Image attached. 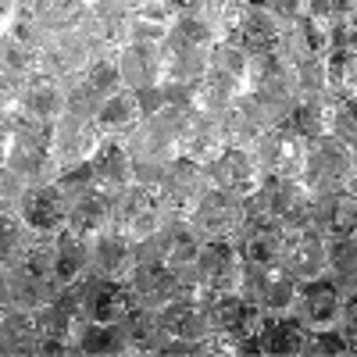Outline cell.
I'll use <instances>...</instances> for the list:
<instances>
[{"mask_svg": "<svg viewBox=\"0 0 357 357\" xmlns=\"http://www.w3.org/2000/svg\"><path fill=\"white\" fill-rule=\"evenodd\" d=\"M243 254L236 240H222V243H204L197 264L190 272H183V296H193V301L211 304L215 296H229L240 293L243 286Z\"/></svg>", "mask_w": 357, "mask_h": 357, "instance_id": "cell-1", "label": "cell"}, {"mask_svg": "<svg viewBox=\"0 0 357 357\" xmlns=\"http://www.w3.org/2000/svg\"><path fill=\"white\" fill-rule=\"evenodd\" d=\"M0 168L15 172L22 183L33 190V186H54L61 178V165H57V154H54V136L50 129H40V126H22L15 132V139L8 146H0Z\"/></svg>", "mask_w": 357, "mask_h": 357, "instance_id": "cell-2", "label": "cell"}, {"mask_svg": "<svg viewBox=\"0 0 357 357\" xmlns=\"http://www.w3.org/2000/svg\"><path fill=\"white\" fill-rule=\"evenodd\" d=\"M247 93L272 114V122L282 126L289 111L296 107L301 93H296V79H293V65L279 50H264L250 57V72H247Z\"/></svg>", "mask_w": 357, "mask_h": 357, "instance_id": "cell-3", "label": "cell"}, {"mask_svg": "<svg viewBox=\"0 0 357 357\" xmlns=\"http://www.w3.org/2000/svg\"><path fill=\"white\" fill-rule=\"evenodd\" d=\"M311 204H314V193L304 186V178H268L264 175L261 190L247 200V215L272 218L289 232V229L311 225Z\"/></svg>", "mask_w": 357, "mask_h": 357, "instance_id": "cell-4", "label": "cell"}, {"mask_svg": "<svg viewBox=\"0 0 357 357\" xmlns=\"http://www.w3.org/2000/svg\"><path fill=\"white\" fill-rule=\"evenodd\" d=\"M190 114L178 111H161L154 118H143V126L129 136V151H132V165H154L165 168L178 158V143L186 136Z\"/></svg>", "mask_w": 357, "mask_h": 357, "instance_id": "cell-5", "label": "cell"}, {"mask_svg": "<svg viewBox=\"0 0 357 357\" xmlns=\"http://www.w3.org/2000/svg\"><path fill=\"white\" fill-rule=\"evenodd\" d=\"M165 204L158 197V190H146V186H129L114 197V222L111 229L114 232H122L129 236L132 243H143V240H151V236L161 232L165 225Z\"/></svg>", "mask_w": 357, "mask_h": 357, "instance_id": "cell-6", "label": "cell"}, {"mask_svg": "<svg viewBox=\"0 0 357 357\" xmlns=\"http://www.w3.org/2000/svg\"><path fill=\"white\" fill-rule=\"evenodd\" d=\"M18 218L25 222V229L36 236V240H57L61 232H68L72 222V197L61 186H33L22 204H18Z\"/></svg>", "mask_w": 357, "mask_h": 357, "instance_id": "cell-7", "label": "cell"}, {"mask_svg": "<svg viewBox=\"0 0 357 357\" xmlns=\"http://www.w3.org/2000/svg\"><path fill=\"white\" fill-rule=\"evenodd\" d=\"M129 18H132V4H122V0H89L82 36L89 50H93V57H118L129 47Z\"/></svg>", "mask_w": 357, "mask_h": 357, "instance_id": "cell-8", "label": "cell"}, {"mask_svg": "<svg viewBox=\"0 0 357 357\" xmlns=\"http://www.w3.org/2000/svg\"><path fill=\"white\" fill-rule=\"evenodd\" d=\"M211 183H207V168L190 161V158H175L161 183H158V197L165 204V215L168 218H190L197 211V204L207 197Z\"/></svg>", "mask_w": 357, "mask_h": 357, "instance_id": "cell-9", "label": "cell"}, {"mask_svg": "<svg viewBox=\"0 0 357 357\" xmlns=\"http://www.w3.org/2000/svg\"><path fill=\"white\" fill-rule=\"evenodd\" d=\"M350 168H354V151L336 136H325L307 146L301 178L311 193H336L350 186Z\"/></svg>", "mask_w": 357, "mask_h": 357, "instance_id": "cell-10", "label": "cell"}, {"mask_svg": "<svg viewBox=\"0 0 357 357\" xmlns=\"http://www.w3.org/2000/svg\"><path fill=\"white\" fill-rule=\"evenodd\" d=\"M190 225L204 243H222V240H240V232L247 225V200L207 190V197L197 204V211L190 215Z\"/></svg>", "mask_w": 357, "mask_h": 357, "instance_id": "cell-11", "label": "cell"}, {"mask_svg": "<svg viewBox=\"0 0 357 357\" xmlns=\"http://www.w3.org/2000/svg\"><path fill=\"white\" fill-rule=\"evenodd\" d=\"M68 86V114L75 118H97L100 104L122 89V72L114 57H93L86 72L65 82Z\"/></svg>", "mask_w": 357, "mask_h": 357, "instance_id": "cell-12", "label": "cell"}, {"mask_svg": "<svg viewBox=\"0 0 357 357\" xmlns=\"http://www.w3.org/2000/svg\"><path fill=\"white\" fill-rule=\"evenodd\" d=\"M240 293L264 314V318H286L296 311L301 282L289 279L282 268H247Z\"/></svg>", "mask_w": 357, "mask_h": 357, "instance_id": "cell-13", "label": "cell"}, {"mask_svg": "<svg viewBox=\"0 0 357 357\" xmlns=\"http://www.w3.org/2000/svg\"><path fill=\"white\" fill-rule=\"evenodd\" d=\"M343 304H347V293L329 275H321V279L301 282V296H296L293 314L307 325V333H340Z\"/></svg>", "mask_w": 357, "mask_h": 357, "instance_id": "cell-14", "label": "cell"}, {"mask_svg": "<svg viewBox=\"0 0 357 357\" xmlns=\"http://www.w3.org/2000/svg\"><path fill=\"white\" fill-rule=\"evenodd\" d=\"M254 158H257V165L268 178H301L307 143L282 122V126H272L254 143Z\"/></svg>", "mask_w": 357, "mask_h": 357, "instance_id": "cell-15", "label": "cell"}, {"mask_svg": "<svg viewBox=\"0 0 357 357\" xmlns=\"http://www.w3.org/2000/svg\"><path fill=\"white\" fill-rule=\"evenodd\" d=\"M8 107H15L25 122H33L40 129H54L68 114V86L47 75H36L22 86V93Z\"/></svg>", "mask_w": 357, "mask_h": 357, "instance_id": "cell-16", "label": "cell"}, {"mask_svg": "<svg viewBox=\"0 0 357 357\" xmlns=\"http://www.w3.org/2000/svg\"><path fill=\"white\" fill-rule=\"evenodd\" d=\"M325 268H329V240L314 225L289 229L282 250V272L296 282H311L325 275Z\"/></svg>", "mask_w": 357, "mask_h": 357, "instance_id": "cell-17", "label": "cell"}, {"mask_svg": "<svg viewBox=\"0 0 357 357\" xmlns=\"http://www.w3.org/2000/svg\"><path fill=\"white\" fill-rule=\"evenodd\" d=\"M136 311L129 282H111L89 275L82 282V318L86 325H122Z\"/></svg>", "mask_w": 357, "mask_h": 357, "instance_id": "cell-18", "label": "cell"}, {"mask_svg": "<svg viewBox=\"0 0 357 357\" xmlns=\"http://www.w3.org/2000/svg\"><path fill=\"white\" fill-rule=\"evenodd\" d=\"M158 318H161V333L172 347H197L215 336L211 311H207L204 301H193V296H178L175 304L158 311Z\"/></svg>", "mask_w": 357, "mask_h": 357, "instance_id": "cell-19", "label": "cell"}, {"mask_svg": "<svg viewBox=\"0 0 357 357\" xmlns=\"http://www.w3.org/2000/svg\"><path fill=\"white\" fill-rule=\"evenodd\" d=\"M207 183H211V190H222V193H232L240 200H250L261 190V183H264V172H261L254 151L229 146L215 165H207Z\"/></svg>", "mask_w": 357, "mask_h": 357, "instance_id": "cell-20", "label": "cell"}, {"mask_svg": "<svg viewBox=\"0 0 357 357\" xmlns=\"http://www.w3.org/2000/svg\"><path fill=\"white\" fill-rule=\"evenodd\" d=\"M50 136H54V154H57L61 172L89 165L93 154L100 151V143H104V132L97 129L93 118H75V114H65L61 122L50 129Z\"/></svg>", "mask_w": 357, "mask_h": 357, "instance_id": "cell-21", "label": "cell"}, {"mask_svg": "<svg viewBox=\"0 0 357 357\" xmlns=\"http://www.w3.org/2000/svg\"><path fill=\"white\" fill-rule=\"evenodd\" d=\"M211 325H215V336L222 340H232V343H254L261 325H264V314L247 301L243 293H229V296H215L211 304Z\"/></svg>", "mask_w": 357, "mask_h": 357, "instance_id": "cell-22", "label": "cell"}, {"mask_svg": "<svg viewBox=\"0 0 357 357\" xmlns=\"http://www.w3.org/2000/svg\"><path fill=\"white\" fill-rule=\"evenodd\" d=\"M240 254L247 268H282L286 250V229L272 218H254L247 215V225L240 232Z\"/></svg>", "mask_w": 357, "mask_h": 357, "instance_id": "cell-23", "label": "cell"}, {"mask_svg": "<svg viewBox=\"0 0 357 357\" xmlns=\"http://www.w3.org/2000/svg\"><path fill=\"white\" fill-rule=\"evenodd\" d=\"M279 54L296 68V65H314L325 61L333 54V33L321 22H314L311 15H304L301 22H293L289 29H282L279 40Z\"/></svg>", "mask_w": 357, "mask_h": 357, "instance_id": "cell-24", "label": "cell"}, {"mask_svg": "<svg viewBox=\"0 0 357 357\" xmlns=\"http://www.w3.org/2000/svg\"><path fill=\"white\" fill-rule=\"evenodd\" d=\"M89 61H93V50H89L82 29H79V33H61V36H50V43L43 47V54H40V75L57 79V82H68L79 72H86Z\"/></svg>", "mask_w": 357, "mask_h": 357, "instance_id": "cell-25", "label": "cell"}, {"mask_svg": "<svg viewBox=\"0 0 357 357\" xmlns=\"http://www.w3.org/2000/svg\"><path fill=\"white\" fill-rule=\"evenodd\" d=\"M129 289H132L136 307L165 311L168 304H175L183 296V275L165 268V264H139L129 279Z\"/></svg>", "mask_w": 357, "mask_h": 357, "instance_id": "cell-26", "label": "cell"}, {"mask_svg": "<svg viewBox=\"0 0 357 357\" xmlns=\"http://www.w3.org/2000/svg\"><path fill=\"white\" fill-rule=\"evenodd\" d=\"M307 347H311V333L296 314L264 318L261 333L254 340L257 357H307Z\"/></svg>", "mask_w": 357, "mask_h": 357, "instance_id": "cell-27", "label": "cell"}, {"mask_svg": "<svg viewBox=\"0 0 357 357\" xmlns=\"http://www.w3.org/2000/svg\"><path fill=\"white\" fill-rule=\"evenodd\" d=\"M178 18V0H136L129 18V43L165 47Z\"/></svg>", "mask_w": 357, "mask_h": 357, "instance_id": "cell-28", "label": "cell"}, {"mask_svg": "<svg viewBox=\"0 0 357 357\" xmlns=\"http://www.w3.org/2000/svg\"><path fill=\"white\" fill-rule=\"evenodd\" d=\"M114 61H118V72H122V86L132 89V93H146V89L165 82V54H161V47L129 43Z\"/></svg>", "mask_w": 357, "mask_h": 357, "instance_id": "cell-29", "label": "cell"}, {"mask_svg": "<svg viewBox=\"0 0 357 357\" xmlns=\"http://www.w3.org/2000/svg\"><path fill=\"white\" fill-rule=\"evenodd\" d=\"M154 240H158V250H161V264L178 272V275L190 272L200 257V250H204V240L190 225V218H165V225Z\"/></svg>", "mask_w": 357, "mask_h": 357, "instance_id": "cell-30", "label": "cell"}, {"mask_svg": "<svg viewBox=\"0 0 357 357\" xmlns=\"http://www.w3.org/2000/svg\"><path fill=\"white\" fill-rule=\"evenodd\" d=\"M311 225L325 236H354L357 232V197L350 190H336V193H314L311 204Z\"/></svg>", "mask_w": 357, "mask_h": 357, "instance_id": "cell-31", "label": "cell"}, {"mask_svg": "<svg viewBox=\"0 0 357 357\" xmlns=\"http://www.w3.org/2000/svg\"><path fill=\"white\" fill-rule=\"evenodd\" d=\"M93 175H97V186L111 197H118L122 190H129L136 183L132 175V151H129V139H114V136H104L100 151L93 154Z\"/></svg>", "mask_w": 357, "mask_h": 357, "instance_id": "cell-32", "label": "cell"}, {"mask_svg": "<svg viewBox=\"0 0 357 357\" xmlns=\"http://www.w3.org/2000/svg\"><path fill=\"white\" fill-rule=\"evenodd\" d=\"M139 268L136 243L122 232H104L100 240H93V275L111 279V282H129L132 272Z\"/></svg>", "mask_w": 357, "mask_h": 357, "instance_id": "cell-33", "label": "cell"}, {"mask_svg": "<svg viewBox=\"0 0 357 357\" xmlns=\"http://www.w3.org/2000/svg\"><path fill=\"white\" fill-rule=\"evenodd\" d=\"M93 275V243L75 232H61L54 240V279L61 289L82 286Z\"/></svg>", "mask_w": 357, "mask_h": 357, "instance_id": "cell-34", "label": "cell"}, {"mask_svg": "<svg viewBox=\"0 0 357 357\" xmlns=\"http://www.w3.org/2000/svg\"><path fill=\"white\" fill-rule=\"evenodd\" d=\"M0 272H8L18 282L29 286H47V289H61L54 279V243L50 240H29L8 264H0Z\"/></svg>", "mask_w": 357, "mask_h": 357, "instance_id": "cell-35", "label": "cell"}, {"mask_svg": "<svg viewBox=\"0 0 357 357\" xmlns=\"http://www.w3.org/2000/svg\"><path fill=\"white\" fill-rule=\"evenodd\" d=\"M272 114H268L250 93H243V100L236 104L225 118H222V132L229 146H240V151H254V143L272 129Z\"/></svg>", "mask_w": 357, "mask_h": 357, "instance_id": "cell-36", "label": "cell"}, {"mask_svg": "<svg viewBox=\"0 0 357 357\" xmlns=\"http://www.w3.org/2000/svg\"><path fill=\"white\" fill-rule=\"evenodd\" d=\"M225 151H229V143H225V132H222L218 118L190 114L186 136H183V143H178V158H190V161L207 168V165H215Z\"/></svg>", "mask_w": 357, "mask_h": 357, "instance_id": "cell-37", "label": "cell"}, {"mask_svg": "<svg viewBox=\"0 0 357 357\" xmlns=\"http://www.w3.org/2000/svg\"><path fill=\"white\" fill-rule=\"evenodd\" d=\"M165 54V79L168 82H204L211 75V50L186 43V40H175L168 36V43L161 47Z\"/></svg>", "mask_w": 357, "mask_h": 357, "instance_id": "cell-38", "label": "cell"}, {"mask_svg": "<svg viewBox=\"0 0 357 357\" xmlns=\"http://www.w3.org/2000/svg\"><path fill=\"white\" fill-rule=\"evenodd\" d=\"M0 40H11L25 50H36L43 54V47L50 43V36L43 33V25L33 11V0H8V4H0Z\"/></svg>", "mask_w": 357, "mask_h": 357, "instance_id": "cell-39", "label": "cell"}, {"mask_svg": "<svg viewBox=\"0 0 357 357\" xmlns=\"http://www.w3.org/2000/svg\"><path fill=\"white\" fill-rule=\"evenodd\" d=\"M97 129L104 136H114V139H129L139 126H143V107H139V93H132V89H118L114 97H107L97 111Z\"/></svg>", "mask_w": 357, "mask_h": 357, "instance_id": "cell-40", "label": "cell"}, {"mask_svg": "<svg viewBox=\"0 0 357 357\" xmlns=\"http://www.w3.org/2000/svg\"><path fill=\"white\" fill-rule=\"evenodd\" d=\"M111 222H114V197L104 193V190H93L72 204V222H68V232L82 236V240H100L104 232H111Z\"/></svg>", "mask_w": 357, "mask_h": 357, "instance_id": "cell-41", "label": "cell"}, {"mask_svg": "<svg viewBox=\"0 0 357 357\" xmlns=\"http://www.w3.org/2000/svg\"><path fill=\"white\" fill-rule=\"evenodd\" d=\"M279 40H282V25L268 11V4H247L240 33L232 36V43L247 47L250 54H264V50H279Z\"/></svg>", "mask_w": 357, "mask_h": 357, "instance_id": "cell-42", "label": "cell"}, {"mask_svg": "<svg viewBox=\"0 0 357 357\" xmlns=\"http://www.w3.org/2000/svg\"><path fill=\"white\" fill-rule=\"evenodd\" d=\"M333 118H336V100L333 97H314V100H296V107L286 118V126L311 146L325 136H333Z\"/></svg>", "mask_w": 357, "mask_h": 357, "instance_id": "cell-43", "label": "cell"}, {"mask_svg": "<svg viewBox=\"0 0 357 357\" xmlns=\"http://www.w3.org/2000/svg\"><path fill=\"white\" fill-rule=\"evenodd\" d=\"M243 93H247V82L232 79V75H222V72H211L197 89V114L218 118L222 122V118L243 100Z\"/></svg>", "mask_w": 357, "mask_h": 357, "instance_id": "cell-44", "label": "cell"}, {"mask_svg": "<svg viewBox=\"0 0 357 357\" xmlns=\"http://www.w3.org/2000/svg\"><path fill=\"white\" fill-rule=\"evenodd\" d=\"M36 343V311H0V350H4V357H33Z\"/></svg>", "mask_w": 357, "mask_h": 357, "instance_id": "cell-45", "label": "cell"}, {"mask_svg": "<svg viewBox=\"0 0 357 357\" xmlns=\"http://www.w3.org/2000/svg\"><path fill=\"white\" fill-rule=\"evenodd\" d=\"M33 11L47 36H61V33H79L82 29L89 15V0H33Z\"/></svg>", "mask_w": 357, "mask_h": 357, "instance_id": "cell-46", "label": "cell"}, {"mask_svg": "<svg viewBox=\"0 0 357 357\" xmlns=\"http://www.w3.org/2000/svg\"><path fill=\"white\" fill-rule=\"evenodd\" d=\"M75 357H132L126 325H86L75 343Z\"/></svg>", "mask_w": 357, "mask_h": 357, "instance_id": "cell-47", "label": "cell"}, {"mask_svg": "<svg viewBox=\"0 0 357 357\" xmlns=\"http://www.w3.org/2000/svg\"><path fill=\"white\" fill-rule=\"evenodd\" d=\"M126 333H129V343H132V354H168V340L161 333V318L158 311H143L136 307L126 321Z\"/></svg>", "mask_w": 357, "mask_h": 357, "instance_id": "cell-48", "label": "cell"}, {"mask_svg": "<svg viewBox=\"0 0 357 357\" xmlns=\"http://www.w3.org/2000/svg\"><path fill=\"white\" fill-rule=\"evenodd\" d=\"M325 275H329L347 296L357 293V232L329 240V268H325Z\"/></svg>", "mask_w": 357, "mask_h": 357, "instance_id": "cell-49", "label": "cell"}, {"mask_svg": "<svg viewBox=\"0 0 357 357\" xmlns=\"http://www.w3.org/2000/svg\"><path fill=\"white\" fill-rule=\"evenodd\" d=\"M325 75H329L333 100L357 97V54L354 50H333L325 57Z\"/></svg>", "mask_w": 357, "mask_h": 357, "instance_id": "cell-50", "label": "cell"}, {"mask_svg": "<svg viewBox=\"0 0 357 357\" xmlns=\"http://www.w3.org/2000/svg\"><path fill=\"white\" fill-rule=\"evenodd\" d=\"M250 50L240 47V43H232V40H218L211 47V72H222V75H232V79H240L247 82V72H250Z\"/></svg>", "mask_w": 357, "mask_h": 357, "instance_id": "cell-51", "label": "cell"}, {"mask_svg": "<svg viewBox=\"0 0 357 357\" xmlns=\"http://www.w3.org/2000/svg\"><path fill=\"white\" fill-rule=\"evenodd\" d=\"M307 15L333 33L340 25L357 22V0H307Z\"/></svg>", "mask_w": 357, "mask_h": 357, "instance_id": "cell-52", "label": "cell"}, {"mask_svg": "<svg viewBox=\"0 0 357 357\" xmlns=\"http://www.w3.org/2000/svg\"><path fill=\"white\" fill-rule=\"evenodd\" d=\"M29 240H33V232L25 229L18 211H0V264H8Z\"/></svg>", "mask_w": 357, "mask_h": 357, "instance_id": "cell-53", "label": "cell"}, {"mask_svg": "<svg viewBox=\"0 0 357 357\" xmlns=\"http://www.w3.org/2000/svg\"><path fill=\"white\" fill-rule=\"evenodd\" d=\"M293 79H296V93H301V100L333 97V93H329V75H325V61L296 65V68H293Z\"/></svg>", "mask_w": 357, "mask_h": 357, "instance_id": "cell-54", "label": "cell"}, {"mask_svg": "<svg viewBox=\"0 0 357 357\" xmlns=\"http://www.w3.org/2000/svg\"><path fill=\"white\" fill-rule=\"evenodd\" d=\"M333 136L357 151V97L336 100V118H333Z\"/></svg>", "mask_w": 357, "mask_h": 357, "instance_id": "cell-55", "label": "cell"}, {"mask_svg": "<svg viewBox=\"0 0 357 357\" xmlns=\"http://www.w3.org/2000/svg\"><path fill=\"white\" fill-rule=\"evenodd\" d=\"M57 186H61V190L72 197V204H75L79 197H86V193L100 190V186H97V175H93V165H79V168L61 172V178H57Z\"/></svg>", "mask_w": 357, "mask_h": 357, "instance_id": "cell-56", "label": "cell"}, {"mask_svg": "<svg viewBox=\"0 0 357 357\" xmlns=\"http://www.w3.org/2000/svg\"><path fill=\"white\" fill-rule=\"evenodd\" d=\"M307 357H357V350L347 343L343 333H311Z\"/></svg>", "mask_w": 357, "mask_h": 357, "instance_id": "cell-57", "label": "cell"}, {"mask_svg": "<svg viewBox=\"0 0 357 357\" xmlns=\"http://www.w3.org/2000/svg\"><path fill=\"white\" fill-rule=\"evenodd\" d=\"M29 193V186L8 168H0V211H18L22 197Z\"/></svg>", "mask_w": 357, "mask_h": 357, "instance_id": "cell-58", "label": "cell"}, {"mask_svg": "<svg viewBox=\"0 0 357 357\" xmlns=\"http://www.w3.org/2000/svg\"><path fill=\"white\" fill-rule=\"evenodd\" d=\"M268 11L275 15L282 29H289L293 22H301L307 15V0H268Z\"/></svg>", "mask_w": 357, "mask_h": 357, "instance_id": "cell-59", "label": "cell"}, {"mask_svg": "<svg viewBox=\"0 0 357 357\" xmlns=\"http://www.w3.org/2000/svg\"><path fill=\"white\" fill-rule=\"evenodd\" d=\"M340 333H343L347 343L357 350V293H350L347 304H343V325H340Z\"/></svg>", "mask_w": 357, "mask_h": 357, "instance_id": "cell-60", "label": "cell"}, {"mask_svg": "<svg viewBox=\"0 0 357 357\" xmlns=\"http://www.w3.org/2000/svg\"><path fill=\"white\" fill-rule=\"evenodd\" d=\"M354 197H357V151H354V168H350V186H347Z\"/></svg>", "mask_w": 357, "mask_h": 357, "instance_id": "cell-61", "label": "cell"}, {"mask_svg": "<svg viewBox=\"0 0 357 357\" xmlns=\"http://www.w3.org/2000/svg\"><path fill=\"white\" fill-rule=\"evenodd\" d=\"M132 357H168V354H132Z\"/></svg>", "mask_w": 357, "mask_h": 357, "instance_id": "cell-62", "label": "cell"}]
</instances>
